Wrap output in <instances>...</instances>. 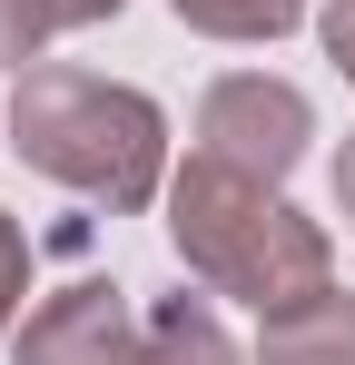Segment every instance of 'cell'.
<instances>
[{
  "label": "cell",
  "instance_id": "obj_1",
  "mask_svg": "<svg viewBox=\"0 0 355 365\" xmlns=\"http://www.w3.org/2000/svg\"><path fill=\"white\" fill-rule=\"evenodd\" d=\"M10 148H20L30 178L69 187V197H89L109 217L168 197V119H158V99L128 89V79H99V69H69V60L20 69Z\"/></svg>",
  "mask_w": 355,
  "mask_h": 365
},
{
  "label": "cell",
  "instance_id": "obj_2",
  "mask_svg": "<svg viewBox=\"0 0 355 365\" xmlns=\"http://www.w3.org/2000/svg\"><path fill=\"white\" fill-rule=\"evenodd\" d=\"M168 247L197 287L257 306V316L336 287V237L306 207H287V187L247 178V168H217V158H187L168 178Z\"/></svg>",
  "mask_w": 355,
  "mask_h": 365
},
{
  "label": "cell",
  "instance_id": "obj_3",
  "mask_svg": "<svg viewBox=\"0 0 355 365\" xmlns=\"http://www.w3.org/2000/svg\"><path fill=\"white\" fill-rule=\"evenodd\" d=\"M306 138H316V109H306V89H296V79L227 69V79L197 99V158L247 168V178H267V187H287V178H296Z\"/></svg>",
  "mask_w": 355,
  "mask_h": 365
},
{
  "label": "cell",
  "instance_id": "obj_4",
  "mask_svg": "<svg viewBox=\"0 0 355 365\" xmlns=\"http://www.w3.org/2000/svg\"><path fill=\"white\" fill-rule=\"evenodd\" d=\"M138 356V316L109 277H79L59 297L30 306V326L10 336V365H128Z\"/></svg>",
  "mask_w": 355,
  "mask_h": 365
},
{
  "label": "cell",
  "instance_id": "obj_5",
  "mask_svg": "<svg viewBox=\"0 0 355 365\" xmlns=\"http://www.w3.org/2000/svg\"><path fill=\"white\" fill-rule=\"evenodd\" d=\"M257 365H355V297L316 287V297L257 316Z\"/></svg>",
  "mask_w": 355,
  "mask_h": 365
},
{
  "label": "cell",
  "instance_id": "obj_6",
  "mask_svg": "<svg viewBox=\"0 0 355 365\" xmlns=\"http://www.w3.org/2000/svg\"><path fill=\"white\" fill-rule=\"evenodd\" d=\"M128 365H247V356H237V336L217 326L207 297H158L148 326H138V356H128Z\"/></svg>",
  "mask_w": 355,
  "mask_h": 365
},
{
  "label": "cell",
  "instance_id": "obj_7",
  "mask_svg": "<svg viewBox=\"0 0 355 365\" xmlns=\"http://www.w3.org/2000/svg\"><path fill=\"white\" fill-rule=\"evenodd\" d=\"M197 40H287L306 20V0H168Z\"/></svg>",
  "mask_w": 355,
  "mask_h": 365
},
{
  "label": "cell",
  "instance_id": "obj_8",
  "mask_svg": "<svg viewBox=\"0 0 355 365\" xmlns=\"http://www.w3.org/2000/svg\"><path fill=\"white\" fill-rule=\"evenodd\" d=\"M50 30H59V20H50V0H0V69H30Z\"/></svg>",
  "mask_w": 355,
  "mask_h": 365
},
{
  "label": "cell",
  "instance_id": "obj_9",
  "mask_svg": "<svg viewBox=\"0 0 355 365\" xmlns=\"http://www.w3.org/2000/svg\"><path fill=\"white\" fill-rule=\"evenodd\" d=\"M20 297H30V237H20V217L0 207V336H10Z\"/></svg>",
  "mask_w": 355,
  "mask_h": 365
},
{
  "label": "cell",
  "instance_id": "obj_10",
  "mask_svg": "<svg viewBox=\"0 0 355 365\" xmlns=\"http://www.w3.org/2000/svg\"><path fill=\"white\" fill-rule=\"evenodd\" d=\"M316 40H326V60L346 69V89H355V0H326L316 10Z\"/></svg>",
  "mask_w": 355,
  "mask_h": 365
},
{
  "label": "cell",
  "instance_id": "obj_11",
  "mask_svg": "<svg viewBox=\"0 0 355 365\" xmlns=\"http://www.w3.org/2000/svg\"><path fill=\"white\" fill-rule=\"evenodd\" d=\"M128 0H50V20L59 30H99V20H118Z\"/></svg>",
  "mask_w": 355,
  "mask_h": 365
},
{
  "label": "cell",
  "instance_id": "obj_12",
  "mask_svg": "<svg viewBox=\"0 0 355 365\" xmlns=\"http://www.w3.org/2000/svg\"><path fill=\"white\" fill-rule=\"evenodd\" d=\"M336 217L355 227V128H346V148H336Z\"/></svg>",
  "mask_w": 355,
  "mask_h": 365
}]
</instances>
